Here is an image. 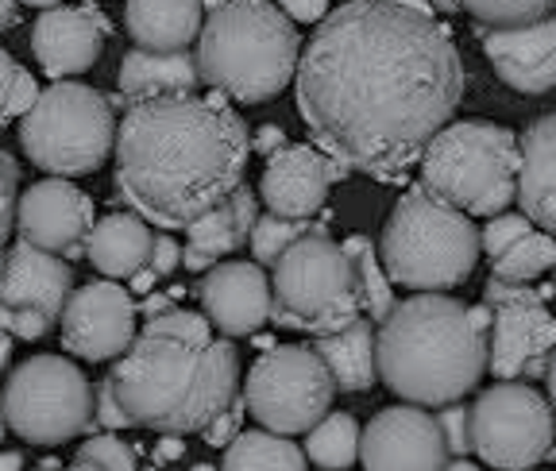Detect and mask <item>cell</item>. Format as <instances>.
<instances>
[{
    "mask_svg": "<svg viewBox=\"0 0 556 471\" xmlns=\"http://www.w3.org/2000/svg\"><path fill=\"white\" fill-rule=\"evenodd\" d=\"M136 341V302L121 282H89L62 306V348L89 364L121 359Z\"/></svg>",
    "mask_w": 556,
    "mask_h": 471,
    "instance_id": "5bb4252c",
    "label": "cell"
},
{
    "mask_svg": "<svg viewBox=\"0 0 556 471\" xmlns=\"http://www.w3.org/2000/svg\"><path fill=\"white\" fill-rule=\"evenodd\" d=\"M533 232V225L521 213H503V217H491L486 220V228H479V252L491 255V263L498 259L503 252H510L518 240H526V236Z\"/></svg>",
    "mask_w": 556,
    "mask_h": 471,
    "instance_id": "d590c367",
    "label": "cell"
},
{
    "mask_svg": "<svg viewBox=\"0 0 556 471\" xmlns=\"http://www.w3.org/2000/svg\"><path fill=\"white\" fill-rule=\"evenodd\" d=\"M278 12L290 20V24H321L325 16H329V4L325 0H309V4H302V0H287V4H278Z\"/></svg>",
    "mask_w": 556,
    "mask_h": 471,
    "instance_id": "f6af8a7d",
    "label": "cell"
},
{
    "mask_svg": "<svg viewBox=\"0 0 556 471\" xmlns=\"http://www.w3.org/2000/svg\"><path fill=\"white\" fill-rule=\"evenodd\" d=\"M375 371L406 406H452L483 379L486 336L471 332L456 297L414 294L375 332Z\"/></svg>",
    "mask_w": 556,
    "mask_h": 471,
    "instance_id": "277c9868",
    "label": "cell"
},
{
    "mask_svg": "<svg viewBox=\"0 0 556 471\" xmlns=\"http://www.w3.org/2000/svg\"><path fill=\"white\" fill-rule=\"evenodd\" d=\"M533 290L530 287H514V282H498V279H486L483 287V306L486 309H503V306H518V302H533Z\"/></svg>",
    "mask_w": 556,
    "mask_h": 471,
    "instance_id": "60d3db41",
    "label": "cell"
},
{
    "mask_svg": "<svg viewBox=\"0 0 556 471\" xmlns=\"http://www.w3.org/2000/svg\"><path fill=\"white\" fill-rule=\"evenodd\" d=\"M47 329H51L47 317H39L35 309H16V314H12L9 336H20V341H39V336H47Z\"/></svg>",
    "mask_w": 556,
    "mask_h": 471,
    "instance_id": "ee69618b",
    "label": "cell"
},
{
    "mask_svg": "<svg viewBox=\"0 0 556 471\" xmlns=\"http://www.w3.org/2000/svg\"><path fill=\"white\" fill-rule=\"evenodd\" d=\"M421 193L464 213L503 217L514 201L518 136L491 120L444 124L421 151Z\"/></svg>",
    "mask_w": 556,
    "mask_h": 471,
    "instance_id": "8992f818",
    "label": "cell"
},
{
    "mask_svg": "<svg viewBox=\"0 0 556 471\" xmlns=\"http://www.w3.org/2000/svg\"><path fill=\"white\" fill-rule=\"evenodd\" d=\"M0 271H4V252H0Z\"/></svg>",
    "mask_w": 556,
    "mask_h": 471,
    "instance_id": "6125c7cd",
    "label": "cell"
},
{
    "mask_svg": "<svg viewBox=\"0 0 556 471\" xmlns=\"http://www.w3.org/2000/svg\"><path fill=\"white\" fill-rule=\"evenodd\" d=\"M74 294V267L59 255L35 252L31 244H12L4 252V271H0V306L4 309H35L47 321H59L62 306Z\"/></svg>",
    "mask_w": 556,
    "mask_h": 471,
    "instance_id": "d6986e66",
    "label": "cell"
},
{
    "mask_svg": "<svg viewBox=\"0 0 556 471\" xmlns=\"http://www.w3.org/2000/svg\"><path fill=\"white\" fill-rule=\"evenodd\" d=\"M116 120L109 97L81 81H51L39 89L35 105L20 116V148L39 170L54 178L93 175L109 158Z\"/></svg>",
    "mask_w": 556,
    "mask_h": 471,
    "instance_id": "ba28073f",
    "label": "cell"
},
{
    "mask_svg": "<svg viewBox=\"0 0 556 471\" xmlns=\"http://www.w3.org/2000/svg\"><path fill=\"white\" fill-rule=\"evenodd\" d=\"M483 54L510 89L530 97L548 93L556 86V16L548 12L514 31H486Z\"/></svg>",
    "mask_w": 556,
    "mask_h": 471,
    "instance_id": "ffe728a7",
    "label": "cell"
},
{
    "mask_svg": "<svg viewBox=\"0 0 556 471\" xmlns=\"http://www.w3.org/2000/svg\"><path fill=\"white\" fill-rule=\"evenodd\" d=\"M131 290H139V294H151V287H155V275H151V271H139V275H131ZM131 290H128V294H131Z\"/></svg>",
    "mask_w": 556,
    "mask_h": 471,
    "instance_id": "db71d44e",
    "label": "cell"
},
{
    "mask_svg": "<svg viewBox=\"0 0 556 471\" xmlns=\"http://www.w3.org/2000/svg\"><path fill=\"white\" fill-rule=\"evenodd\" d=\"M302 36L275 4H208L198 31V78L225 101L260 105L294 81Z\"/></svg>",
    "mask_w": 556,
    "mask_h": 471,
    "instance_id": "5b68a950",
    "label": "cell"
},
{
    "mask_svg": "<svg viewBox=\"0 0 556 471\" xmlns=\"http://www.w3.org/2000/svg\"><path fill=\"white\" fill-rule=\"evenodd\" d=\"M514 201H521V217L548 236L556 225V116L545 113L518 136V175Z\"/></svg>",
    "mask_w": 556,
    "mask_h": 471,
    "instance_id": "7402d4cb",
    "label": "cell"
},
{
    "mask_svg": "<svg viewBox=\"0 0 556 471\" xmlns=\"http://www.w3.org/2000/svg\"><path fill=\"white\" fill-rule=\"evenodd\" d=\"M12 228L35 252L59 255L62 263L81 259L86 255V236L93 228V198L74 182L43 178V182H35L31 190H24L16 198Z\"/></svg>",
    "mask_w": 556,
    "mask_h": 471,
    "instance_id": "4fadbf2b",
    "label": "cell"
},
{
    "mask_svg": "<svg viewBox=\"0 0 556 471\" xmlns=\"http://www.w3.org/2000/svg\"><path fill=\"white\" fill-rule=\"evenodd\" d=\"M20 24V9L16 4H0V31H9V27Z\"/></svg>",
    "mask_w": 556,
    "mask_h": 471,
    "instance_id": "11a10c76",
    "label": "cell"
},
{
    "mask_svg": "<svg viewBox=\"0 0 556 471\" xmlns=\"http://www.w3.org/2000/svg\"><path fill=\"white\" fill-rule=\"evenodd\" d=\"M143 471H159V468H155V463H151V468H143Z\"/></svg>",
    "mask_w": 556,
    "mask_h": 471,
    "instance_id": "be15d7a7",
    "label": "cell"
},
{
    "mask_svg": "<svg viewBox=\"0 0 556 471\" xmlns=\"http://www.w3.org/2000/svg\"><path fill=\"white\" fill-rule=\"evenodd\" d=\"M178 259H182V247H178V240H174V236H155L148 271L155 275V279H163V275H174L178 267H182Z\"/></svg>",
    "mask_w": 556,
    "mask_h": 471,
    "instance_id": "b9f144b4",
    "label": "cell"
},
{
    "mask_svg": "<svg viewBox=\"0 0 556 471\" xmlns=\"http://www.w3.org/2000/svg\"><path fill=\"white\" fill-rule=\"evenodd\" d=\"M553 263H556L553 236L530 232L526 240H518L510 252L498 255V259H495V275H491V279L514 282V287H526L530 279H541V275H545Z\"/></svg>",
    "mask_w": 556,
    "mask_h": 471,
    "instance_id": "1f68e13d",
    "label": "cell"
},
{
    "mask_svg": "<svg viewBox=\"0 0 556 471\" xmlns=\"http://www.w3.org/2000/svg\"><path fill=\"white\" fill-rule=\"evenodd\" d=\"M113 31V24L104 20L97 4H81V9H66V4H51L39 12L31 24V51L35 62L51 74L54 81H66L70 74L89 71L104 51V36Z\"/></svg>",
    "mask_w": 556,
    "mask_h": 471,
    "instance_id": "e0dca14e",
    "label": "cell"
},
{
    "mask_svg": "<svg viewBox=\"0 0 556 471\" xmlns=\"http://www.w3.org/2000/svg\"><path fill=\"white\" fill-rule=\"evenodd\" d=\"M170 309H174L170 297H166V294H155V290H151V294L143 297V302H139V306H136V317L143 314V317H148V321H155V317L170 314Z\"/></svg>",
    "mask_w": 556,
    "mask_h": 471,
    "instance_id": "681fc988",
    "label": "cell"
},
{
    "mask_svg": "<svg viewBox=\"0 0 556 471\" xmlns=\"http://www.w3.org/2000/svg\"><path fill=\"white\" fill-rule=\"evenodd\" d=\"M437 429H441V441H444V453L464 460L471 453V406H460V402H452L437 413Z\"/></svg>",
    "mask_w": 556,
    "mask_h": 471,
    "instance_id": "8d00e7d4",
    "label": "cell"
},
{
    "mask_svg": "<svg viewBox=\"0 0 556 471\" xmlns=\"http://www.w3.org/2000/svg\"><path fill=\"white\" fill-rule=\"evenodd\" d=\"M190 471H217V468H213V463H193Z\"/></svg>",
    "mask_w": 556,
    "mask_h": 471,
    "instance_id": "91938a15",
    "label": "cell"
},
{
    "mask_svg": "<svg viewBox=\"0 0 556 471\" xmlns=\"http://www.w3.org/2000/svg\"><path fill=\"white\" fill-rule=\"evenodd\" d=\"M151 456H155V468H159V463L182 460V456H186V441H182V436H159L155 448H151Z\"/></svg>",
    "mask_w": 556,
    "mask_h": 471,
    "instance_id": "c3c4849f",
    "label": "cell"
},
{
    "mask_svg": "<svg viewBox=\"0 0 556 471\" xmlns=\"http://www.w3.org/2000/svg\"><path fill=\"white\" fill-rule=\"evenodd\" d=\"M553 341L556 321L538 297L533 302H518V306H503L495 309V321H491V332H486V367L495 371V379L514 383L530 359L548 356Z\"/></svg>",
    "mask_w": 556,
    "mask_h": 471,
    "instance_id": "44dd1931",
    "label": "cell"
},
{
    "mask_svg": "<svg viewBox=\"0 0 556 471\" xmlns=\"http://www.w3.org/2000/svg\"><path fill=\"white\" fill-rule=\"evenodd\" d=\"M302 456L325 471H348L359 456V425L352 413H325L305 436Z\"/></svg>",
    "mask_w": 556,
    "mask_h": 471,
    "instance_id": "f546056e",
    "label": "cell"
},
{
    "mask_svg": "<svg viewBox=\"0 0 556 471\" xmlns=\"http://www.w3.org/2000/svg\"><path fill=\"white\" fill-rule=\"evenodd\" d=\"M198 294L205 309L201 317L225 336H255L270 321V279L255 263H217L205 271Z\"/></svg>",
    "mask_w": 556,
    "mask_h": 471,
    "instance_id": "ac0fdd59",
    "label": "cell"
},
{
    "mask_svg": "<svg viewBox=\"0 0 556 471\" xmlns=\"http://www.w3.org/2000/svg\"><path fill=\"white\" fill-rule=\"evenodd\" d=\"M382 279L409 290H452L468 282L479 263V228L464 213L448 209L421 186H409L382 228Z\"/></svg>",
    "mask_w": 556,
    "mask_h": 471,
    "instance_id": "52a82bcc",
    "label": "cell"
},
{
    "mask_svg": "<svg viewBox=\"0 0 556 471\" xmlns=\"http://www.w3.org/2000/svg\"><path fill=\"white\" fill-rule=\"evenodd\" d=\"M0 413L27 445H62L93 429V386L70 359L31 356L4 383Z\"/></svg>",
    "mask_w": 556,
    "mask_h": 471,
    "instance_id": "30bf717a",
    "label": "cell"
},
{
    "mask_svg": "<svg viewBox=\"0 0 556 471\" xmlns=\"http://www.w3.org/2000/svg\"><path fill=\"white\" fill-rule=\"evenodd\" d=\"M35 97H39V86H35V78L24 71V66H16V78H12V89H9V120H16V116H24L27 109L35 105Z\"/></svg>",
    "mask_w": 556,
    "mask_h": 471,
    "instance_id": "7bdbcfd3",
    "label": "cell"
},
{
    "mask_svg": "<svg viewBox=\"0 0 556 471\" xmlns=\"http://www.w3.org/2000/svg\"><path fill=\"white\" fill-rule=\"evenodd\" d=\"M16 66L20 62H12V54L0 47V124H9V89H12V78H16Z\"/></svg>",
    "mask_w": 556,
    "mask_h": 471,
    "instance_id": "7dc6e473",
    "label": "cell"
},
{
    "mask_svg": "<svg viewBox=\"0 0 556 471\" xmlns=\"http://www.w3.org/2000/svg\"><path fill=\"white\" fill-rule=\"evenodd\" d=\"M78 463H93L97 471H136V453H131V445H124L121 436L104 433L78 445Z\"/></svg>",
    "mask_w": 556,
    "mask_h": 471,
    "instance_id": "e575fe53",
    "label": "cell"
},
{
    "mask_svg": "<svg viewBox=\"0 0 556 471\" xmlns=\"http://www.w3.org/2000/svg\"><path fill=\"white\" fill-rule=\"evenodd\" d=\"M340 252L348 255L352 263V271H356V294H359V314L367 321H387V314L394 309V294H391V282L382 279V267H379V255H375L371 240L367 236H348Z\"/></svg>",
    "mask_w": 556,
    "mask_h": 471,
    "instance_id": "f1b7e54d",
    "label": "cell"
},
{
    "mask_svg": "<svg viewBox=\"0 0 556 471\" xmlns=\"http://www.w3.org/2000/svg\"><path fill=\"white\" fill-rule=\"evenodd\" d=\"M433 12L409 0H352L317 24L294 86L298 113L325 158L399 182L452 120L468 71Z\"/></svg>",
    "mask_w": 556,
    "mask_h": 471,
    "instance_id": "6da1fadb",
    "label": "cell"
},
{
    "mask_svg": "<svg viewBox=\"0 0 556 471\" xmlns=\"http://www.w3.org/2000/svg\"><path fill=\"white\" fill-rule=\"evenodd\" d=\"M220 471H305V456L298 445H290L287 436L252 429L225 448Z\"/></svg>",
    "mask_w": 556,
    "mask_h": 471,
    "instance_id": "83f0119b",
    "label": "cell"
},
{
    "mask_svg": "<svg viewBox=\"0 0 556 471\" xmlns=\"http://www.w3.org/2000/svg\"><path fill=\"white\" fill-rule=\"evenodd\" d=\"M4 429H9V425H4V413H0V441H4Z\"/></svg>",
    "mask_w": 556,
    "mask_h": 471,
    "instance_id": "94428289",
    "label": "cell"
},
{
    "mask_svg": "<svg viewBox=\"0 0 556 471\" xmlns=\"http://www.w3.org/2000/svg\"><path fill=\"white\" fill-rule=\"evenodd\" d=\"M255 217H260V198L240 186L225 205L208 209L186 228V252L178 263H186V271H213L220 255H232L236 247L248 244Z\"/></svg>",
    "mask_w": 556,
    "mask_h": 471,
    "instance_id": "603a6c76",
    "label": "cell"
},
{
    "mask_svg": "<svg viewBox=\"0 0 556 471\" xmlns=\"http://www.w3.org/2000/svg\"><path fill=\"white\" fill-rule=\"evenodd\" d=\"M109 383L131 425L186 441L190 433H205L208 421L240 394V352L232 341L182 344L139 332L116 359Z\"/></svg>",
    "mask_w": 556,
    "mask_h": 471,
    "instance_id": "3957f363",
    "label": "cell"
},
{
    "mask_svg": "<svg viewBox=\"0 0 556 471\" xmlns=\"http://www.w3.org/2000/svg\"><path fill=\"white\" fill-rule=\"evenodd\" d=\"M66 471H97V468H93V463H78V460H74V463H70Z\"/></svg>",
    "mask_w": 556,
    "mask_h": 471,
    "instance_id": "680465c9",
    "label": "cell"
},
{
    "mask_svg": "<svg viewBox=\"0 0 556 471\" xmlns=\"http://www.w3.org/2000/svg\"><path fill=\"white\" fill-rule=\"evenodd\" d=\"M240 398L263 433L294 436L332 413L337 391L309 344H275L252 364Z\"/></svg>",
    "mask_w": 556,
    "mask_h": 471,
    "instance_id": "8fae6325",
    "label": "cell"
},
{
    "mask_svg": "<svg viewBox=\"0 0 556 471\" xmlns=\"http://www.w3.org/2000/svg\"><path fill=\"white\" fill-rule=\"evenodd\" d=\"M243 413H248V406H243V398L236 394L232 402H228V410L225 413H217V418L208 421L205 425V445L208 448H228L236 441V436L243 433Z\"/></svg>",
    "mask_w": 556,
    "mask_h": 471,
    "instance_id": "f35d334b",
    "label": "cell"
},
{
    "mask_svg": "<svg viewBox=\"0 0 556 471\" xmlns=\"http://www.w3.org/2000/svg\"><path fill=\"white\" fill-rule=\"evenodd\" d=\"M471 20L479 27H491V31H514V27L538 24L553 12V4H526V0H468L464 4Z\"/></svg>",
    "mask_w": 556,
    "mask_h": 471,
    "instance_id": "d6a6232c",
    "label": "cell"
},
{
    "mask_svg": "<svg viewBox=\"0 0 556 471\" xmlns=\"http://www.w3.org/2000/svg\"><path fill=\"white\" fill-rule=\"evenodd\" d=\"M444 471H479V468L468 460H452V463H444Z\"/></svg>",
    "mask_w": 556,
    "mask_h": 471,
    "instance_id": "6f0895ef",
    "label": "cell"
},
{
    "mask_svg": "<svg viewBox=\"0 0 556 471\" xmlns=\"http://www.w3.org/2000/svg\"><path fill=\"white\" fill-rule=\"evenodd\" d=\"M9 329H12V309L0 306V371H4V367H9V359H12V336H9Z\"/></svg>",
    "mask_w": 556,
    "mask_h": 471,
    "instance_id": "816d5d0a",
    "label": "cell"
},
{
    "mask_svg": "<svg viewBox=\"0 0 556 471\" xmlns=\"http://www.w3.org/2000/svg\"><path fill=\"white\" fill-rule=\"evenodd\" d=\"M121 101L143 105V101H163V97H198V62L190 51L182 54H151L131 47L121 59Z\"/></svg>",
    "mask_w": 556,
    "mask_h": 471,
    "instance_id": "cb8c5ba5",
    "label": "cell"
},
{
    "mask_svg": "<svg viewBox=\"0 0 556 471\" xmlns=\"http://www.w3.org/2000/svg\"><path fill=\"white\" fill-rule=\"evenodd\" d=\"M313 356L321 359V367L329 371L332 391L359 394L379 383V371H375V329L367 317L352 321L337 336L313 341Z\"/></svg>",
    "mask_w": 556,
    "mask_h": 471,
    "instance_id": "4316f807",
    "label": "cell"
},
{
    "mask_svg": "<svg viewBox=\"0 0 556 471\" xmlns=\"http://www.w3.org/2000/svg\"><path fill=\"white\" fill-rule=\"evenodd\" d=\"M305 236H329L325 225H313V220H282V217H255V228L248 236V244H252V255H255V267H275L298 240Z\"/></svg>",
    "mask_w": 556,
    "mask_h": 471,
    "instance_id": "4dcf8cb0",
    "label": "cell"
},
{
    "mask_svg": "<svg viewBox=\"0 0 556 471\" xmlns=\"http://www.w3.org/2000/svg\"><path fill=\"white\" fill-rule=\"evenodd\" d=\"M116 193L143 225L190 228L243 186L252 136L220 93L128 105L116 124Z\"/></svg>",
    "mask_w": 556,
    "mask_h": 471,
    "instance_id": "7a4b0ae2",
    "label": "cell"
},
{
    "mask_svg": "<svg viewBox=\"0 0 556 471\" xmlns=\"http://www.w3.org/2000/svg\"><path fill=\"white\" fill-rule=\"evenodd\" d=\"M521 375H526V379H545V375H548V356L530 359V364L521 367Z\"/></svg>",
    "mask_w": 556,
    "mask_h": 471,
    "instance_id": "f5cc1de1",
    "label": "cell"
},
{
    "mask_svg": "<svg viewBox=\"0 0 556 471\" xmlns=\"http://www.w3.org/2000/svg\"><path fill=\"white\" fill-rule=\"evenodd\" d=\"M340 178H348V170L332 163V158H325L317 148H309V143H287V148H278L267 158L260 198L267 201L270 217L309 220L325 205L329 186L340 182Z\"/></svg>",
    "mask_w": 556,
    "mask_h": 471,
    "instance_id": "2e32d148",
    "label": "cell"
},
{
    "mask_svg": "<svg viewBox=\"0 0 556 471\" xmlns=\"http://www.w3.org/2000/svg\"><path fill=\"white\" fill-rule=\"evenodd\" d=\"M464 321L471 324V332L486 336V332H491V321H495V309H486L483 302H479V306H464Z\"/></svg>",
    "mask_w": 556,
    "mask_h": 471,
    "instance_id": "f907efd6",
    "label": "cell"
},
{
    "mask_svg": "<svg viewBox=\"0 0 556 471\" xmlns=\"http://www.w3.org/2000/svg\"><path fill=\"white\" fill-rule=\"evenodd\" d=\"M278 148H287V131L278 128V124H263L260 131L252 136V151H263V155H275Z\"/></svg>",
    "mask_w": 556,
    "mask_h": 471,
    "instance_id": "bcb514c9",
    "label": "cell"
},
{
    "mask_svg": "<svg viewBox=\"0 0 556 471\" xmlns=\"http://www.w3.org/2000/svg\"><path fill=\"white\" fill-rule=\"evenodd\" d=\"M93 418L101 421L104 429H128L131 425L128 413H124V406L116 402V391H113L109 379H101V386H97V394H93Z\"/></svg>",
    "mask_w": 556,
    "mask_h": 471,
    "instance_id": "ab89813d",
    "label": "cell"
},
{
    "mask_svg": "<svg viewBox=\"0 0 556 471\" xmlns=\"http://www.w3.org/2000/svg\"><path fill=\"white\" fill-rule=\"evenodd\" d=\"M143 332H151V336H170V341H182V344H213L217 341V336H213V324H208L205 317L193 314V309H178V306H174L170 314L148 321L143 324Z\"/></svg>",
    "mask_w": 556,
    "mask_h": 471,
    "instance_id": "836d02e7",
    "label": "cell"
},
{
    "mask_svg": "<svg viewBox=\"0 0 556 471\" xmlns=\"http://www.w3.org/2000/svg\"><path fill=\"white\" fill-rule=\"evenodd\" d=\"M471 453L498 471H533L553 453V410L530 383H498L471 406Z\"/></svg>",
    "mask_w": 556,
    "mask_h": 471,
    "instance_id": "7c38bea8",
    "label": "cell"
},
{
    "mask_svg": "<svg viewBox=\"0 0 556 471\" xmlns=\"http://www.w3.org/2000/svg\"><path fill=\"white\" fill-rule=\"evenodd\" d=\"M205 9L186 0V4H148V0H131L124 4V27H128L136 51L151 54H182L190 43H198Z\"/></svg>",
    "mask_w": 556,
    "mask_h": 471,
    "instance_id": "484cf974",
    "label": "cell"
},
{
    "mask_svg": "<svg viewBox=\"0 0 556 471\" xmlns=\"http://www.w3.org/2000/svg\"><path fill=\"white\" fill-rule=\"evenodd\" d=\"M151 244L155 232L131 213H109V217L93 220L86 236V259L109 282L131 279V275L148 271L151 263Z\"/></svg>",
    "mask_w": 556,
    "mask_h": 471,
    "instance_id": "d4e9b609",
    "label": "cell"
},
{
    "mask_svg": "<svg viewBox=\"0 0 556 471\" xmlns=\"http://www.w3.org/2000/svg\"><path fill=\"white\" fill-rule=\"evenodd\" d=\"M356 271L329 236H305L275 263L270 279V321L309 332L313 341L337 336L359 321Z\"/></svg>",
    "mask_w": 556,
    "mask_h": 471,
    "instance_id": "9c48e42d",
    "label": "cell"
},
{
    "mask_svg": "<svg viewBox=\"0 0 556 471\" xmlns=\"http://www.w3.org/2000/svg\"><path fill=\"white\" fill-rule=\"evenodd\" d=\"M16 198H20V166L9 151H0V252L16 220Z\"/></svg>",
    "mask_w": 556,
    "mask_h": 471,
    "instance_id": "74e56055",
    "label": "cell"
},
{
    "mask_svg": "<svg viewBox=\"0 0 556 471\" xmlns=\"http://www.w3.org/2000/svg\"><path fill=\"white\" fill-rule=\"evenodd\" d=\"M35 471H43V468H35Z\"/></svg>",
    "mask_w": 556,
    "mask_h": 471,
    "instance_id": "e7e4bbea",
    "label": "cell"
},
{
    "mask_svg": "<svg viewBox=\"0 0 556 471\" xmlns=\"http://www.w3.org/2000/svg\"><path fill=\"white\" fill-rule=\"evenodd\" d=\"M367 471H444L441 429L433 413L417 406H387L359 433V456Z\"/></svg>",
    "mask_w": 556,
    "mask_h": 471,
    "instance_id": "9a60e30c",
    "label": "cell"
},
{
    "mask_svg": "<svg viewBox=\"0 0 556 471\" xmlns=\"http://www.w3.org/2000/svg\"><path fill=\"white\" fill-rule=\"evenodd\" d=\"M0 471H24V456H20V453H0Z\"/></svg>",
    "mask_w": 556,
    "mask_h": 471,
    "instance_id": "9f6ffc18",
    "label": "cell"
}]
</instances>
